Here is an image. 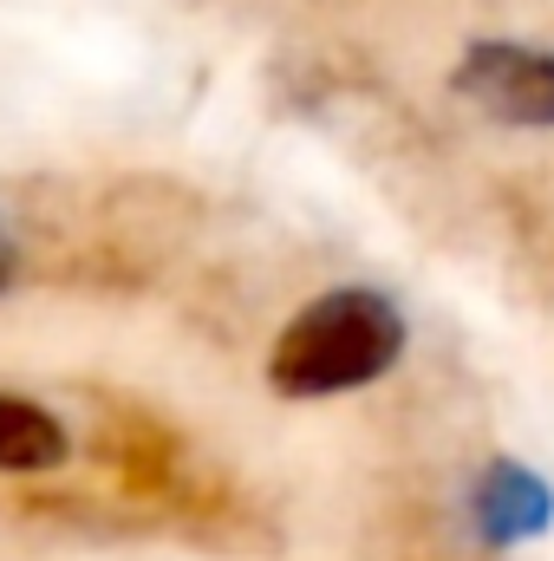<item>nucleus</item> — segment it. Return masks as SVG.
Segmentation results:
<instances>
[{
  "mask_svg": "<svg viewBox=\"0 0 554 561\" xmlns=\"http://www.w3.org/2000/svg\"><path fill=\"white\" fill-rule=\"evenodd\" d=\"M457 99L503 131H554V53L522 39H476L457 72Z\"/></svg>",
  "mask_w": 554,
  "mask_h": 561,
  "instance_id": "nucleus-2",
  "label": "nucleus"
},
{
  "mask_svg": "<svg viewBox=\"0 0 554 561\" xmlns=\"http://www.w3.org/2000/svg\"><path fill=\"white\" fill-rule=\"evenodd\" d=\"M470 523H476V542L483 549H516V542H535L554 529V483L542 470L516 463V457H496L476 490H470Z\"/></svg>",
  "mask_w": 554,
  "mask_h": 561,
  "instance_id": "nucleus-3",
  "label": "nucleus"
},
{
  "mask_svg": "<svg viewBox=\"0 0 554 561\" xmlns=\"http://www.w3.org/2000/svg\"><path fill=\"white\" fill-rule=\"evenodd\" d=\"M66 450H72V437H66V424L53 419L46 405L7 399V392H0V470L39 477V470H59Z\"/></svg>",
  "mask_w": 554,
  "mask_h": 561,
  "instance_id": "nucleus-4",
  "label": "nucleus"
},
{
  "mask_svg": "<svg viewBox=\"0 0 554 561\" xmlns=\"http://www.w3.org/2000/svg\"><path fill=\"white\" fill-rule=\"evenodd\" d=\"M13 275H20V249H13V236L0 229V294L13 287Z\"/></svg>",
  "mask_w": 554,
  "mask_h": 561,
  "instance_id": "nucleus-5",
  "label": "nucleus"
},
{
  "mask_svg": "<svg viewBox=\"0 0 554 561\" xmlns=\"http://www.w3.org/2000/svg\"><path fill=\"white\" fill-rule=\"evenodd\" d=\"M405 359V313L379 287H333L280 327L268 386L280 399H339Z\"/></svg>",
  "mask_w": 554,
  "mask_h": 561,
  "instance_id": "nucleus-1",
  "label": "nucleus"
}]
</instances>
